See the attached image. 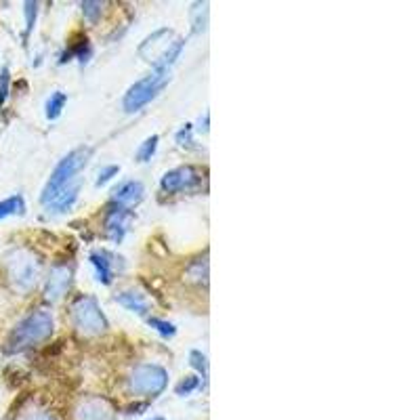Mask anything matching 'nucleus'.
Segmentation results:
<instances>
[{
  "label": "nucleus",
  "mask_w": 420,
  "mask_h": 420,
  "mask_svg": "<svg viewBox=\"0 0 420 420\" xmlns=\"http://www.w3.org/2000/svg\"><path fill=\"white\" fill-rule=\"evenodd\" d=\"M70 318L74 328L82 337H99L108 330V320H105V315L95 296H78L72 302Z\"/></svg>",
  "instance_id": "obj_3"
},
{
  "label": "nucleus",
  "mask_w": 420,
  "mask_h": 420,
  "mask_svg": "<svg viewBox=\"0 0 420 420\" xmlns=\"http://www.w3.org/2000/svg\"><path fill=\"white\" fill-rule=\"evenodd\" d=\"M200 183H202V170L193 166H179L175 170H168L162 177L160 187L166 193H179V191H191Z\"/></svg>",
  "instance_id": "obj_8"
},
{
  "label": "nucleus",
  "mask_w": 420,
  "mask_h": 420,
  "mask_svg": "<svg viewBox=\"0 0 420 420\" xmlns=\"http://www.w3.org/2000/svg\"><path fill=\"white\" fill-rule=\"evenodd\" d=\"M82 13L86 22L95 24L101 15V3H82Z\"/></svg>",
  "instance_id": "obj_20"
},
{
  "label": "nucleus",
  "mask_w": 420,
  "mask_h": 420,
  "mask_svg": "<svg viewBox=\"0 0 420 420\" xmlns=\"http://www.w3.org/2000/svg\"><path fill=\"white\" fill-rule=\"evenodd\" d=\"M24 210H26L24 197L22 195H11V197L0 202V219H7L11 215H22Z\"/></svg>",
  "instance_id": "obj_15"
},
{
  "label": "nucleus",
  "mask_w": 420,
  "mask_h": 420,
  "mask_svg": "<svg viewBox=\"0 0 420 420\" xmlns=\"http://www.w3.org/2000/svg\"><path fill=\"white\" fill-rule=\"evenodd\" d=\"M189 362H191V366H193L197 372H202V374L206 376V372H208V362H206V355H204V353L191 351V353H189Z\"/></svg>",
  "instance_id": "obj_22"
},
{
  "label": "nucleus",
  "mask_w": 420,
  "mask_h": 420,
  "mask_svg": "<svg viewBox=\"0 0 420 420\" xmlns=\"http://www.w3.org/2000/svg\"><path fill=\"white\" fill-rule=\"evenodd\" d=\"M177 143H179V145H191V124H185V127L177 133Z\"/></svg>",
  "instance_id": "obj_27"
},
{
  "label": "nucleus",
  "mask_w": 420,
  "mask_h": 420,
  "mask_svg": "<svg viewBox=\"0 0 420 420\" xmlns=\"http://www.w3.org/2000/svg\"><path fill=\"white\" fill-rule=\"evenodd\" d=\"M172 32L170 30H158L156 34H152L139 49V55L145 57V61L154 63L156 67H166L170 63L177 61V57L181 55L183 51V40L175 38L172 40Z\"/></svg>",
  "instance_id": "obj_4"
},
{
  "label": "nucleus",
  "mask_w": 420,
  "mask_h": 420,
  "mask_svg": "<svg viewBox=\"0 0 420 420\" xmlns=\"http://www.w3.org/2000/svg\"><path fill=\"white\" fill-rule=\"evenodd\" d=\"M143 183L139 181H127L122 183L116 191H114V202L116 206H122V208H129V206H135L143 200Z\"/></svg>",
  "instance_id": "obj_13"
},
{
  "label": "nucleus",
  "mask_w": 420,
  "mask_h": 420,
  "mask_svg": "<svg viewBox=\"0 0 420 420\" xmlns=\"http://www.w3.org/2000/svg\"><path fill=\"white\" fill-rule=\"evenodd\" d=\"M150 326L156 328L162 337H172L175 334V326L164 322V320H158V318H150Z\"/></svg>",
  "instance_id": "obj_24"
},
{
  "label": "nucleus",
  "mask_w": 420,
  "mask_h": 420,
  "mask_svg": "<svg viewBox=\"0 0 420 420\" xmlns=\"http://www.w3.org/2000/svg\"><path fill=\"white\" fill-rule=\"evenodd\" d=\"M206 19H208V5H195L191 11V22H193V30L195 32H204L206 30Z\"/></svg>",
  "instance_id": "obj_18"
},
{
  "label": "nucleus",
  "mask_w": 420,
  "mask_h": 420,
  "mask_svg": "<svg viewBox=\"0 0 420 420\" xmlns=\"http://www.w3.org/2000/svg\"><path fill=\"white\" fill-rule=\"evenodd\" d=\"M120 168L118 166H105L103 170H99V177H97V185H105L114 175H118Z\"/></svg>",
  "instance_id": "obj_26"
},
{
  "label": "nucleus",
  "mask_w": 420,
  "mask_h": 420,
  "mask_svg": "<svg viewBox=\"0 0 420 420\" xmlns=\"http://www.w3.org/2000/svg\"><path fill=\"white\" fill-rule=\"evenodd\" d=\"M154 420H162V418H154Z\"/></svg>",
  "instance_id": "obj_29"
},
{
  "label": "nucleus",
  "mask_w": 420,
  "mask_h": 420,
  "mask_svg": "<svg viewBox=\"0 0 420 420\" xmlns=\"http://www.w3.org/2000/svg\"><path fill=\"white\" fill-rule=\"evenodd\" d=\"M200 387V378L197 376H187L185 380H181L179 385H177V393L179 395H189L191 391H195Z\"/></svg>",
  "instance_id": "obj_21"
},
{
  "label": "nucleus",
  "mask_w": 420,
  "mask_h": 420,
  "mask_svg": "<svg viewBox=\"0 0 420 420\" xmlns=\"http://www.w3.org/2000/svg\"><path fill=\"white\" fill-rule=\"evenodd\" d=\"M53 334V315L47 309L32 311L26 320H22L7 341V351L15 353L47 341Z\"/></svg>",
  "instance_id": "obj_2"
},
{
  "label": "nucleus",
  "mask_w": 420,
  "mask_h": 420,
  "mask_svg": "<svg viewBox=\"0 0 420 420\" xmlns=\"http://www.w3.org/2000/svg\"><path fill=\"white\" fill-rule=\"evenodd\" d=\"M70 284H72V269L67 265H55L47 280V298L51 302H57L70 290Z\"/></svg>",
  "instance_id": "obj_10"
},
{
  "label": "nucleus",
  "mask_w": 420,
  "mask_h": 420,
  "mask_svg": "<svg viewBox=\"0 0 420 420\" xmlns=\"http://www.w3.org/2000/svg\"><path fill=\"white\" fill-rule=\"evenodd\" d=\"M90 263L92 267L97 269V280L103 282L105 286L112 284V277H114V265H116V257L105 252V250H97L90 255Z\"/></svg>",
  "instance_id": "obj_12"
},
{
  "label": "nucleus",
  "mask_w": 420,
  "mask_h": 420,
  "mask_svg": "<svg viewBox=\"0 0 420 420\" xmlns=\"http://www.w3.org/2000/svg\"><path fill=\"white\" fill-rule=\"evenodd\" d=\"M19 420H57L55 414L47 412V410H30L26 414H22Z\"/></svg>",
  "instance_id": "obj_25"
},
{
  "label": "nucleus",
  "mask_w": 420,
  "mask_h": 420,
  "mask_svg": "<svg viewBox=\"0 0 420 420\" xmlns=\"http://www.w3.org/2000/svg\"><path fill=\"white\" fill-rule=\"evenodd\" d=\"M116 300H118L124 309L135 311V313H139V315H145V313L150 311V300H147V296L141 294V292H135V290L120 292V294L116 296Z\"/></svg>",
  "instance_id": "obj_14"
},
{
  "label": "nucleus",
  "mask_w": 420,
  "mask_h": 420,
  "mask_svg": "<svg viewBox=\"0 0 420 420\" xmlns=\"http://www.w3.org/2000/svg\"><path fill=\"white\" fill-rule=\"evenodd\" d=\"M206 277H208V261L206 257L204 259H195L189 267H187V280L191 282H204L206 284Z\"/></svg>",
  "instance_id": "obj_17"
},
{
  "label": "nucleus",
  "mask_w": 420,
  "mask_h": 420,
  "mask_svg": "<svg viewBox=\"0 0 420 420\" xmlns=\"http://www.w3.org/2000/svg\"><path fill=\"white\" fill-rule=\"evenodd\" d=\"M131 221H133V213L129 208L114 206L108 213V219H105V232H108L110 240L112 242H122Z\"/></svg>",
  "instance_id": "obj_11"
},
{
  "label": "nucleus",
  "mask_w": 420,
  "mask_h": 420,
  "mask_svg": "<svg viewBox=\"0 0 420 420\" xmlns=\"http://www.w3.org/2000/svg\"><path fill=\"white\" fill-rule=\"evenodd\" d=\"M74 420H116V410L105 397H86L76 405Z\"/></svg>",
  "instance_id": "obj_9"
},
{
  "label": "nucleus",
  "mask_w": 420,
  "mask_h": 420,
  "mask_svg": "<svg viewBox=\"0 0 420 420\" xmlns=\"http://www.w3.org/2000/svg\"><path fill=\"white\" fill-rule=\"evenodd\" d=\"M156 147H158V135H152V137L145 139V143L139 147V152H137V160H139V162H147V160H152V156L156 154Z\"/></svg>",
  "instance_id": "obj_19"
},
{
  "label": "nucleus",
  "mask_w": 420,
  "mask_h": 420,
  "mask_svg": "<svg viewBox=\"0 0 420 420\" xmlns=\"http://www.w3.org/2000/svg\"><path fill=\"white\" fill-rule=\"evenodd\" d=\"M65 101H67L65 92H59V90L49 97V101H47V118L49 120H57L61 116V112L65 108Z\"/></svg>",
  "instance_id": "obj_16"
},
{
  "label": "nucleus",
  "mask_w": 420,
  "mask_h": 420,
  "mask_svg": "<svg viewBox=\"0 0 420 420\" xmlns=\"http://www.w3.org/2000/svg\"><path fill=\"white\" fill-rule=\"evenodd\" d=\"M168 80H170V72L166 67H156L150 76L141 78L129 88V92L124 95V110L129 114L139 112L143 105H147L154 97L160 95V90L168 84Z\"/></svg>",
  "instance_id": "obj_5"
},
{
  "label": "nucleus",
  "mask_w": 420,
  "mask_h": 420,
  "mask_svg": "<svg viewBox=\"0 0 420 420\" xmlns=\"http://www.w3.org/2000/svg\"><path fill=\"white\" fill-rule=\"evenodd\" d=\"M90 147H78L70 152L53 170L45 191H42V204L49 208V213H65L70 210L78 197L80 191V179L78 172L88 164L90 158Z\"/></svg>",
  "instance_id": "obj_1"
},
{
  "label": "nucleus",
  "mask_w": 420,
  "mask_h": 420,
  "mask_svg": "<svg viewBox=\"0 0 420 420\" xmlns=\"http://www.w3.org/2000/svg\"><path fill=\"white\" fill-rule=\"evenodd\" d=\"M36 9H38V5H36V3H26V17H28V32H32V28H34V22H36Z\"/></svg>",
  "instance_id": "obj_28"
},
{
  "label": "nucleus",
  "mask_w": 420,
  "mask_h": 420,
  "mask_svg": "<svg viewBox=\"0 0 420 420\" xmlns=\"http://www.w3.org/2000/svg\"><path fill=\"white\" fill-rule=\"evenodd\" d=\"M9 82H11L9 70L3 67V72H0V105H5V101L9 97Z\"/></svg>",
  "instance_id": "obj_23"
},
{
  "label": "nucleus",
  "mask_w": 420,
  "mask_h": 420,
  "mask_svg": "<svg viewBox=\"0 0 420 420\" xmlns=\"http://www.w3.org/2000/svg\"><path fill=\"white\" fill-rule=\"evenodd\" d=\"M9 275L19 290H30L40 275V259L30 250H17L9 259Z\"/></svg>",
  "instance_id": "obj_7"
},
{
  "label": "nucleus",
  "mask_w": 420,
  "mask_h": 420,
  "mask_svg": "<svg viewBox=\"0 0 420 420\" xmlns=\"http://www.w3.org/2000/svg\"><path fill=\"white\" fill-rule=\"evenodd\" d=\"M168 382V372L156 364H141L129 376V391L141 397H156L164 391Z\"/></svg>",
  "instance_id": "obj_6"
}]
</instances>
